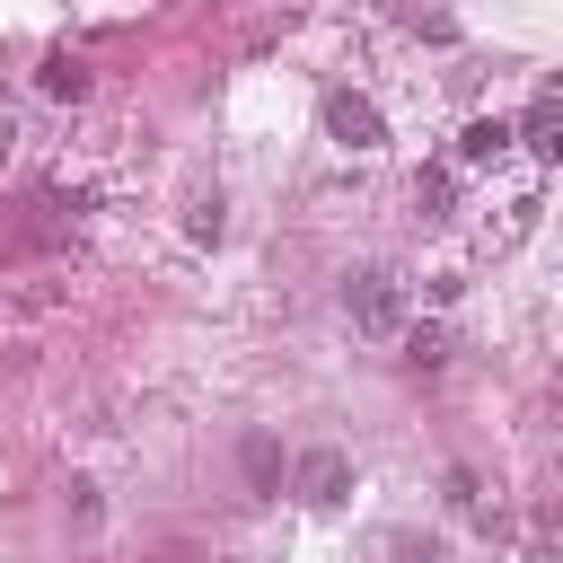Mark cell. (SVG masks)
I'll list each match as a JSON object with an SVG mask.
<instances>
[{"instance_id": "1", "label": "cell", "mask_w": 563, "mask_h": 563, "mask_svg": "<svg viewBox=\"0 0 563 563\" xmlns=\"http://www.w3.org/2000/svg\"><path fill=\"white\" fill-rule=\"evenodd\" d=\"M343 317H352V334L396 343V334L413 325V282H405L396 264H369V273H352V282H343Z\"/></svg>"}, {"instance_id": "2", "label": "cell", "mask_w": 563, "mask_h": 563, "mask_svg": "<svg viewBox=\"0 0 563 563\" xmlns=\"http://www.w3.org/2000/svg\"><path fill=\"white\" fill-rule=\"evenodd\" d=\"M290 493H299L308 510H334V501L352 493V457H343V449H308L299 475H290Z\"/></svg>"}, {"instance_id": "3", "label": "cell", "mask_w": 563, "mask_h": 563, "mask_svg": "<svg viewBox=\"0 0 563 563\" xmlns=\"http://www.w3.org/2000/svg\"><path fill=\"white\" fill-rule=\"evenodd\" d=\"M325 132H334L343 150H378V141H387V123H378V106H369L361 88H334V97H325Z\"/></svg>"}, {"instance_id": "4", "label": "cell", "mask_w": 563, "mask_h": 563, "mask_svg": "<svg viewBox=\"0 0 563 563\" xmlns=\"http://www.w3.org/2000/svg\"><path fill=\"white\" fill-rule=\"evenodd\" d=\"M554 132H563V97L545 88V97H537V106H528V114L510 123V141H519V150H537V158H554V150H563Z\"/></svg>"}, {"instance_id": "5", "label": "cell", "mask_w": 563, "mask_h": 563, "mask_svg": "<svg viewBox=\"0 0 563 563\" xmlns=\"http://www.w3.org/2000/svg\"><path fill=\"white\" fill-rule=\"evenodd\" d=\"M501 150H510V123H501V114H475V123L457 132V167H493Z\"/></svg>"}, {"instance_id": "6", "label": "cell", "mask_w": 563, "mask_h": 563, "mask_svg": "<svg viewBox=\"0 0 563 563\" xmlns=\"http://www.w3.org/2000/svg\"><path fill=\"white\" fill-rule=\"evenodd\" d=\"M35 88H44V97H62V106H79V97H88V62H79V53H44Z\"/></svg>"}, {"instance_id": "7", "label": "cell", "mask_w": 563, "mask_h": 563, "mask_svg": "<svg viewBox=\"0 0 563 563\" xmlns=\"http://www.w3.org/2000/svg\"><path fill=\"white\" fill-rule=\"evenodd\" d=\"M413 211H422V229L449 220V167H422V176H413Z\"/></svg>"}, {"instance_id": "8", "label": "cell", "mask_w": 563, "mask_h": 563, "mask_svg": "<svg viewBox=\"0 0 563 563\" xmlns=\"http://www.w3.org/2000/svg\"><path fill=\"white\" fill-rule=\"evenodd\" d=\"M396 343H405V352H413L422 369H431V361H449V334H440V325H405Z\"/></svg>"}, {"instance_id": "9", "label": "cell", "mask_w": 563, "mask_h": 563, "mask_svg": "<svg viewBox=\"0 0 563 563\" xmlns=\"http://www.w3.org/2000/svg\"><path fill=\"white\" fill-rule=\"evenodd\" d=\"M185 238H202V246L220 238V194H211V202H194V220H185Z\"/></svg>"}]
</instances>
